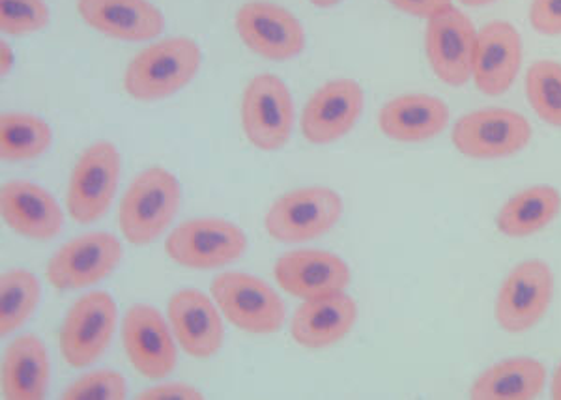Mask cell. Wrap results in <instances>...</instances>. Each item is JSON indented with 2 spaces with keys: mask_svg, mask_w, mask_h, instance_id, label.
Here are the masks:
<instances>
[{
  "mask_svg": "<svg viewBox=\"0 0 561 400\" xmlns=\"http://www.w3.org/2000/svg\"><path fill=\"white\" fill-rule=\"evenodd\" d=\"M357 306L346 293H332L304 299L293 315L290 335L309 350L330 348L341 343L356 325Z\"/></svg>",
  "mask_w": 561,
  "mask_h": 400,
  "instance_id": "cell-21",
  "label": "cell"
},
{
  "mask_svg": "<svg viewBox=\"0 0 561 400\" xmlns=\"http://www.w3.org/2000/svg\"><path fill=\"white\" fill-rule=\"evenodd\" d=\"M526 98L542 122L561 127V62L531 64L526 73Z\"/></svg>",
  "mask_w": 561,
  "mask_h": 400,
  "instance_id": "cell-28",
  "label": "cell"
},
{
  "mask_svg": "<svg viewBox=\"0 0 561 400\" xmlns=\"http://www.w3.org/2000/svg\"><path fill=\"white\" fill-rule=\"evenodd\" d=\"M201 64L203 52L195 39H160L131 58L124 73V90L137 102H160L192 83Z\"/></svg>",
  "mask_w": 561,
  "mask_h": 400,
  "instance_id": "cell-1",
  "label": "cell"
},
{
  "mask_svg": "<svg viewBox=\"0 0 561 400\" xmlns=\"http://www.w3.org/2000/svg\"><path fill=\"white\" fill-rule=\"evenodd\" d=\"M534 129L526 116L513 108H478L460 116L451 142L466 158L504 159L523 152Z\"/></svg>",
  "mask_w": 561,
  "mask_h": 400,
  "instance_id": "cell-9",
  "label": "cell"
},
{
  "mask_svg": "<svg viewBox=\"0 0 561 400\" xmlns=\"http://www.w3.org/2000/svg\"><path fill=\"white\" fill-rule=\"evenodd\" d=\"M313 7L317 8H333L337 7V4H341L343 0H309Z\"/></svg>",
  "mask_w": 561,
  "mask_h": 400,
  "instance_id": "cell-36",
  "label": "cell"
},
{
  "mask_svg": "<svg viewBox=\"0 0 561 400\" xmlns=\"http://www.w3.org/2000/svg\"><path fill=\"white\" fill-rule=\"evenodd\" d=\"M139 400H203L205 395L184 381H169L153 388L145 389L137 395Z\"/></svg>",
  "mask_w": 561,
  "mask_h": 400,
  "instance_id": "cell-32",
  "label": "cell"
},
{
  "mask_svg": "<svg viewBox=\"0 0 561 400\" xmlns=\"http://www.w3.org/2000/svg\"><path fill=\"white\" fill-rule=\"evenodd\" d=\"M116 318L115 298L108 293L96 290L76 299L58 333V346L65 362L73 369H84L96 363L115 335Z\"/></svg>",
  "mask_w": 561,
  "mask_h": 400,
  "instance_id": "cell-7",
  "label": "cell"
},
{
  "mask_svg": "<svg viewBox=\"0 0 561 400\" xmlns=\"http://www.w3.org/2000/svg\"><path fill=\"white\" fill-rule=\"evenodd\" d=\"M277 285L300 299L345 293L351 285V267L339 254L322 249H298L275 262Z\"/></svg>",
  "mask_w": 561,
  "mask_h": 400,
  "instance_id": "cell-17",
  "label": "cell"
},
{
  "mask_svg": "<svg viewBox=\"0 0 561 400\" xmlns=\"http://www.w3.org/2000/svg\"><path fill=\"white\" fill-rule=\"evenodd\" d=\"M238 36L249 52L287 62L306 49V28L290 10L272 0H249L234 18Z\"/></svg>",
  "mask_w": 561,
  "mask_h": 400,
  "instance_id": "cell-11",
  "label": "cell"
},
{
  "mask_svg": "<svg viewBox=\"0 0 561 400\" xmlns=\"http://www.w3.org/2000/svg\"><path fill=\"white\" fill-rule=\"evenodd\" d=\"M478 31L459 8H444L428 20L425 53L434 76L449 87H465L472 79Z\"/></svg>",
  "mask_w": 561,
  "mask_h": 400,
  "instance_id": "cell-13",
  "label": "cell"
},
{
  "mask_svg": "<svg viewBox=\"0 0 561 400\" xmlns=\"http://www.w3.org/2000/svg\"><path fill=\"white\" fill-rule=\"evenodd\" d=\"M0 58H2L0 60V71H2V76H8L12 71L13 52L7 42H0Z\"/></svg>",
  "mask_w": 561,
  "mask_h": 400,
  "instance_id": "cell-34",
  "label": "cell"
},
{
  "mask_svg": "<svg viewBox=\"0 0 561 400\" xmlns=\"http://www.w3.org/2000/svg\"><path fill=\"white\" fill-rule=\"evenodd\" d=\"M365 105V92L348 77L314 90L301 111V134L311 145H332L351 134Z\"/></svg>",
  "mask_w": 561,
  "mask_h": 400,
  "instance_id": "cell-14",
  "label": "cell"
},
{
  "mask_svg": "<svg viewBox=\"0 0 561 400\" xmlns=\"http://www.w3.org/2000/svg\"><path fill=\"white\" fill-rule=\"evenodd\" d=\"M523 66V38L507 21H491L478 31L472 79L485 95H502L513 87Z\"/></svg>",
  "mask_w": 561,
  "mask_h": 400,
  "instance_id": "cell-18",
  "label": "cell"
},
{
  "mask_svg": "<svg viewBox=\"0 0 561 400\" xmlns=\"http://www.w3.org/2000/svg\"><path fill=\"white\" fill-rule=\"evenodd\" d=\"M165 318L156 307L135 304L122 320V344L134 369L160 380L176 369L179 354Z\"/></svg>",
  "mask_w": 561,
  "mask_h": 400,
  "instance_id": "cell-15",
  "label": "cell"
},
{
  "mask_svg": "<svg viewBox=\"0 0 561 400\" xmlns=\"http://www.w3.org/2000/svg\"><path fill=\"white\" fill-rule=\"evenodd\" d=\"M449 124L446 102L428 94H401L383 103L378 127L397 142H427L438 137Z\"/></svg>",
  "mask_w": 561,
  "mask_h": 400,
  "instance_id": "cell-22",
  "label": "cell"
},
{
  "mask_svg": "<svg viewBox=\"0 0 561 400\" xmlns=\"http://www.w3.org/2000/svg\"><path fill=\"white\" fill-rule=\"evenodd\" d=\"M45 0H0V31L8 36H28L49 25Z\"/></svg>",
  "mask_w": 561,
  "mask_h": 400,
  "instance_id": "cell-29",
  "label": "cell"
},
{
  "mask_svg": "<svg viewBox=\"0 0 561 400\" xmlns=\"http://www.w3.org/2000/svg\"><path fill=\"white\" fill-rule=\"evenodd\" d=\"M182 204V187L165 167H148L139 172L118 208V227L131 245L142 248L163 236Z\"/></svg>",
  "mask_w": 561,
  "mask_h": 400,
  "instance_id": "cell-2",
  "label": "cell"
},
{
  "mask_svg": "<svg viewBox=\"0 0 561 400\" xmlns=\"http://www.w3.org/2000/svg\"><path fill=\"white\" fill-rule=\"evenodd\" d=\"M51 145L53 129L44 118L20 111L0 116V158L4 161H33Z\"/></svg>",
  "mask_w": 561,
  "mask_h": 400,
  "instance_id": "cell-26",
  "label": "cell"
},
{
  "mask_svg": "<svg viewBox=\"0 0 561 400\" xmlns=\"http://www.w3.org/2000/svg\"><path fill=\"white\" fill-rule=\"evenodd\" d=\"M388 2L399 12L420 18V20H431L434 13L451 7V0H388Z\"/></svg>",
  "mask_w": 561,
  "mask_h": 400,
  "instance_id": "cell-33",
  "label": "cell"
},
{
  "mask_svg": "<svg viewBox=\"0 0 561 400\" xmlns=\"http://www.w3.org/2000/svg\"><path fill=\"white\" fill-rule=\"evenodd\" d=\"M122 261V243L111 232L76 236L55 251L45 275L58 290H81L98 285L115 272Z\"/></svg>",
  "mask_w": 561,
  "mask_h": 400,
  "instance_id": "cell-12",
  "label": "cell"
},
{
  "mask_svg": "<svg viewBox=\"0 0 561 400\" xmlns=\"http://www.w3.org/2000/svg\"><path fill=\"white\" fill-rule=\"evenodd\" d=\"M547 369L534 357H510L494 363L476 378L470 388L473 400H531L541 395Z\"/></svg>",
  "mask_w": 561,
  "mask_h": 400,
  "instance_id": "cell-24",
  "label": "cell"
},
{
  "mask_svg": "<svg viewBox=\"0 0 561 400\" xmlns=\"http://www.w3.org/2000/svg\"><path fill=\"white\" fill-rule=\"evenodd\" d=\"M210 293L221 315L245 333L272 335L285 324V301L256 275L224 272L211 281Z\"/></svg>",
  "mask_w": 561,
  "mask_h": 400,
  "instance_id": "cell-4",
  "label": "cell"
},
{
  "mask_svg": "<svg viewBox=\"0 0 561 400\" xmlns=\"http://www.w3.org/2000/svg\"><path fill=\"white\" fill-rule=\"evenodd\" d=\"M51 378V363L44 341L23 333L8 344L2 359V397L8 400H42Z\"/></svg>",
  "mask_w": 561,
  "mask_h": 400,
  "instance_id": "cell-23",
  "label": "cell"
},
{
  "mask_svg": "<svg viewBox=\"0 0 561 400\" xmlns=\"http://www.w3.org/2000/svg\"><path fill=\"white\" fill-rule=\"evenodd\" d=\"M214 298L197 288H182L169 299L167 315L180 348L195 359H210L221 350L225 328Z\"/></svg>",
  "mask_w": 561,
  "mask_h": 400,
  "instance_id": "cell-16",
  "label": "cell"
},
{
  "mask_svg": "<svg viewBox=\"0 0 561 400\" xmlns=\"http://www.w3.org/2000/svg\"><path fill=\"white\" fill-rule=\"evenodd\" d=\"M529 23L542 36H561V0H534Z\"/></svg>",
  "mask_w": 561,
  "mask_h": 400,
  "instance_id": "cell-31",
  "label": "cell"
},
{
  "mask_svg": "<svg viewBox=\"0 0 561 400\" xmlns=\"http://www.w3.org/2000/svg\"><path fill=\"white\" fill-rule=\"evenodd\" d=\"M122 159L113 142L98 140L71 169L66 206L73 221L92 225L107 214L121 180Z\"/></svg>",
  "mask_w": 561,
  "mask_h": 400,
  "instance_id": "cell-6",
  "label": "cell"
},
{
  "mask_svg": "<svg viewBox=\"0 0 561 400\" xmlns=\"http://www.w3.org/2000/svg\"><path fill=\"white\" fill-rule=\"evenodd\" d=\"M550 395H552V399L561 400V362L556 365L554 373H552V380H550Z\"/></svg>",
  "mask_w": 561,
  "mask_h": 400,
  "instance_id": "cell-35",
  "label": "cell"
},
{
  "mask_svg": "<svg viewBox=\"0 0 561 400\" xmlns=\"http://www.w3.org/2000/svg\"><path fill=\"white\" fill-rule=\"evenodd\" d=\"M81 20L108 38L148 42L165 31V18L150 0H77Z\"/></svg>",
  "mask_w": 561,
  "mask_h": 400,
  "instance_id": "cell-20",
  "label": "cell"
},
{
  "mask_svg": "<svg viewBox=\"0 0 561 400\" xmlns=\"http://www.w3.org/2000/svg\"><path fill=\"white\" fill-rule=\"evenodd\" d=\"M128 381L118 370H92L71 381L62 393L65 400H124Z\"/></svg>",
  "mask_w": 561,
  "mask_h": 400,
  "instance_id": "cell-30",
  "label": "cell"
},
{
  "mask_svg": "<svg viewBox=\"0 0 561 400\" xmlns=\"http://www.w3.org/2000/svg\"><path fill=\"white\" fill-rule=\"evenodd\" d=\"M42 285L33 272L8 270L0 277V335L7 338L31 320L38 309Z\"/></svg>",
  "mask_w": 561,
  "mask_h": 400,
  "instance_id": "cell-27",
  "label": "cell"
},
{
  "mask_svg": "<svg viewBox=\"0 0 561 400\" xmlns=\"http://www.w3.org/2000/svg\"><path fill=\"white\" fill-rule=\"evenodd\" d=\"M343 216V198L325 185L288 191L270 206L264 229L275 242L306 243L319 240Z\"/></svg>",
  "mask_w": 561,
  "mask_h": 400,
  "instance_id": "cell-3",
  "label": "cell"
},
{
  "mask_svg": "<svg viewBox=\"0 0 561 400\" xmlns=\"http://www.w3.org/2000/svg\"><path fill=\"white\" fill-rule=\"evenodd\" d=\"M554 285V274L547 262L531 259L517 264L497 290V325L507 333L534 330L549 312Z\"/></svg>",
  "mask_w": 561,
  "mask_h": 400,
  "instance_id": "cell-10",
  "label": "cell"
},
{
  "mask_svg": "<svg viewBox=\"0 0 561 400\" xmlns=\"http://www.w3.org/2000/svg\"><path fill=\"white\" fill-rule=\"evenodd\" d=\"M248 251V236L237 222L219 217H197L180 222L165 240V253L187 270H219L240 261Z\"/></svg>",
  "mask_w": 561,
  "mask_h": 400,
  "instance_id": "cell-5",
  "label": "cell"
},
{
  "mask_svg": "<svg viewBox=\"0 0 561 400\" xmlns=\"http://www.w3.org/2000/svg\"><path fill=\"white\" fill-rule=\"evenodd\" d=\"M0 214L13 232L34 242H49L65 225L57 198L28 180H10L0 187Z\"/></svg>",
  "mask_w": 561,
  "mask_h": 400,
  "instance_id": "cell-19",
  "label": "cell"
},
{
  "mask_svg": "<svg viewBox=\"0 0 561 400\" xmlns=\"http://www.w3.org/2000/svg\"><path fill=\"white\" fill-rule=\"evenodd\" d=\"M294 127L293 94L274 73L249 81L242 95V129L249 142L262 152L287 147Z\"/></svg>",
  "mask_w": 561,
  "mask_h": 400,
  "instance_id": "cell-8",
  "label": "cell"
},
{
  "mask_svg": "<svg viewBox=\"0 0 561 400\" xmlns=\"http://www.w3.org/2000/svg\"><path fill=\"white\" fill-rule=\"evenodd\" d=\"M465 7H486V4H492V2H496V0H460Z\"/></svg>",
  "mask_w": 561,
  "mask_h": 400,
  "instance_id": "cell-37",
  "label": "cell"
},
{
  "mask_svg": "<svg viewBox=\"0 0 561 400\" xmlns=\"http://www.w3.org/2000/svg\"><path fill=\"white\" fill-rule=\"evenodd\" d=\"M560 212V191L547 184L531 185L500 208L496 227L507 238H528L547 229Z\"/></svg>",
  "mask_w": 561,
  "mask_h": 400,
  "instance_id": "cell-25",
  "label": "cell"
}]
</instances>
